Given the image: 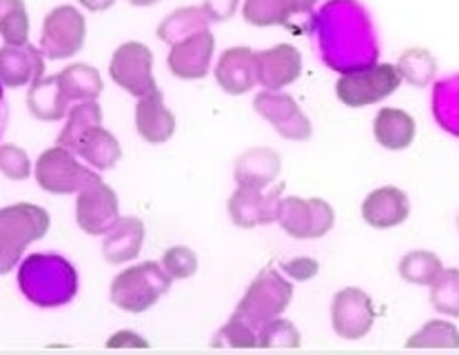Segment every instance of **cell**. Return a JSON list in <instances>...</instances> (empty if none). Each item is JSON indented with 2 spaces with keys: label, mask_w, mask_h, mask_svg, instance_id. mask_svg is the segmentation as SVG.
<instances>
[{
  "label": "cell",
  "mask_w": 459,
  "mask_h": 355,
  "mask_svg": "<svg viewBox=\"0 0 459 355\" xmlns=\"http://www.w3.org/2000/svg\"><path fill=\"white\" fill-rule=\"evenodd\" d=\"M160 263L173 280H186L198 271V255L189 247H171L162 254Z\"/></svg>",
  "instance_id": "38"
},
{
  "label": "cell",
  "mask_w": 459,
  "mask_h": 355,
  "mask_svg": "<svg viewBox=\"0 0 459 355\" xmlns=\"http://www.w3.org/2000/svg\"><path fill=\"white\" fill-rule=\"evenodd\" d=\"M171 275L162 263H140L126 266L111 280L109 298L118 309L126 313H144L171 289Z\"/></svg>",
  "instance_id": "3"
},
{
  "label": "cell",
  "mask_w": 459,
  "mask_h": 355,
  "mask_svg": "<svg viewBox=\"0 0 459 355\" xmlns=\"http://www.w3.org/2000/svg\"><path fill=\"white\" fill-rule=\"evenodd\" d=\"M209 13L204 7H180L173 9L165 21L158 25L156 36L167 45H176L180 40L189 39V36L198 34V31L209 30Z\"/></svg>",
  "instance_id": "27"
},
{
  "label": "cell",
  "mask_w": 459,
  "mask_h": 355,
  "mask_svg": "<svg viewBox=\"0 0 459 355\" xmlns=\"http://www.w3.org/2000/svg\"><path fill=\"white\" fill-rule=\"evenodd\" d=\"M0 34L4 45H27L30 13L22 0H0Z\"/></svg>",
  "instance_id": "33"
},
{
  "label": "cell",
  "mask_w": 459,
  "mask_h": 355,
  "mask_svg": "<svg viewBox=\"0 0 459 355\" xmlns=\"http://www.w3.org/2000/svg\"><path fill=\"white\" fill-rule=\"evenodd\" d=\"M302 74V54L293 45L282 43L266 51H257V82L266 91H280L295 82Z\"/></svg>",
  "instance_id": "16"
},
{
  "label": "cell",
  "mask_w": 459,
  "mask_h": 355,
  "mask_svg": "<svg viewBox=\"0 0 459 355\" xmlns=\"http://www.w3.org/2000/svg\"><path fill=\"white\" fill-rule=\"evenodd\" d=\"M211 347H229V349H253L257 347V331L251 329L245 320L231 316V320L215 333Z\"/></svg>",
  "instance_id": "37"
},
{
  "label": "cell",
  "mask_w": 459,
  "mask_h": 355,
  "mask_svg": "<svg viewBox=\"0 0 459 355\" xmlns=\"http://www.w3.org/2000/svg\"><path fill=\"white\" fill-rule=\"evenodd\" d=\"M102 125V109L96 100H84V102H74L72 109H69L67 125L60 132L58 140L56 143L60 147H67L69 152L76 153L78 147H81L82 135L89 132V129Z\"/></svg>",
  "instance_id": "28"
},
{
  "label": "cell",
  "mask_w": 459,
  "mask_h": 355,
  "mask_svg": "<svg viewBox=\"0 0 459 355\" xmlns=\"http://www.w3.org/2000/svg\"><path fill=\"white\" fill-rule=\"evenodd\" d=\"M299 331L295 329L293 322L275 317L269 325L257 331V347L260 349H298L299 347Z\"/></svg>",
  "instance_id": "36"
},
{
  "label": "cell",
  "mask_w": 459,
  "mask_h": 355,
  "mask_svg": "<svg viewBox=\"0 0 459 355\" xmlns=\"http://www.w3.org/2000/svg\"><path fill=\"white\" fill-rule=\"evenodd\" d=\"M144 245V222L140 218H120L102 242V255L109 264H125L138 258Z\"/></svg>",
  "instance_id": "23"
},
{
  "label": "cell",
  "mask_w": 459,
  "mask_h": 355,
  "mask_svg": "<svg viewBox=\"0 0 459 355\" xmlns=\"http://www.w3.org/2000/svg\"><path fill=\"white\" fill-rule=\"evenodd\" d=\"M282 169V158L271 147H253L240 153L233 165V178L238 186H253V189H264L273 185L275 178Z\"/></svg>",
  "instance_id": "20"
},
{
  "label": "cell",
  "mask_w": 459,
  "mask_h": 355,
  "mask_svg": "<svg viewBox=\"0 0 459 355\" xmlns=\"http://www.w3.org/2000/svg\"><path fill=\"white\" fill-rule=\"evenodd\" d=\"M109 74L116 85L135 98H144L158 89L156 78H153L152 49L135 40H129L114 51Z\"/></svg>",
  "instance_id": "10"
},
{
  "label": "cell",
  "mask_w": 459,
  "mask_h": 355,
  "mask_svg": "<svg viewBox=\"0 0 459 355\" xmlns=\"http://www.w3.org/2000/svg\"><path fill=\"white\" fill-rule=\"evenodd\" d=\"M215 81L231 96H242L257 85V51L251 47H231L215 65Z\"/></svg>",
  "instance_id": "17"
},
{
  "label": "cell",
  "mask_w": 459,
  "mask_h": 355,
  "mask_svg": "<svg viewBox=\"0 0 459 355\" xmlns=\"http://www.w3.org/2000/svg\"><path fill=\"white\" fill-rule=\"evenodd\" d=\"M49 213L39 204L16 203L0 212V271L9 273L31 242L49 231Z\"/></svg>",
  "instance_id": "4"
},
{
  "label": "cell",
  "mask_w": 459,
  "mask_h": 355,
  "mask_svg": "<svg viewBox=\"0 0 459 355\" xmlns=\"http://www.w3.org/2000/svg\"><path fill=\"white\" fill-rule=\"evenodd\" d=\"M76 153L87 162V165H91L93 169L100 171L114 169L120 162V158H123L120 143L116 140L114 134L102 129V125L89 129V132L82 135L81 147H78Z\"/></svg>",
  "instance_id": "26"
},
{
  "label": "cell",
  "mask_w": 459,
  "mask_h": 355,
  "mask_svg": "<svg viewBox=\"0 0 459 355\" xmlns=\"http://www.w3.org/2000/svg\"><path fill=\"white\" fill-rule=\"evenodd\" d=\"M459 331L448 320H429L406 340V349H457Z\"/></svg>",
  "instance_id": "34"
},
{
  "label": "cell",
  "mask_w": 459,
  "mask_h": 355,
  "mask_svg": "<svg viewBox=\"0 0 459 355\" xmlns=\"http://www.w3.org/2000/svg\"><path fill=\"white\" fill-rule=\"evenodd\" d=\"M120 221L118 195L105 182L87 186L78 194L76 222L89 236H107Z\"/></svg>",
  "instance_id": "14"
},
{
  "label": "cell",
  "mask_w": 459,
  "mask_h": 355,
  "mask_svg": "<svg viewBox=\"0 0 459 355\" xmlns=\"http://www.w3.org/2000/svg\"><path fill=\"white\" fill-rule=\"evenodd\" d=\"M87 22L74 4H58L45 16L40 31V49L45 58H72L84 47Z\"/></svg>",
  "instance_id": "8"
},
{
  "label": "cell",
  "mask_w": 459,
  "mask_h": 355,
  "mask_svg": "<svg viewBox=\"0 0 459 355\" xmlns=\"http://www.w3.org/2000/svg\"><path fill=\"white\" fill-rule=\"evenodd\" d=\"M34 174L40 189L54 195L81 194L87 186L102 182L96 171L81 165L74 158V152H69L67 147H60V144L40 153V158L36 160Z\"/></svg>",
  "instance_id": "6"
},
{
  "label": "cell",
  "mask_w": 459,
  "mask_h": 355,
  "mask_svg": "<svg viewBox=\"0 0 459 355\" xmlns=\"http://www.w3.org/2000/svg\"><path fill=\"white\" fill-rule=\"evenodd\" d=\"M45 76V54L34 45H3L0 49V78L3 85L18 89Z\"/></svg>",
  "instance_id": "18"
},
{
  "label": "cell",
  "mask_w": 459,
  "mask_h": 355,
  "mask_svg": "<svg viewBox=\"0 0 459 355\" xmlns=\"http://www.w3.org/2000/svg\"><path fill=\"white\" fill-rule=\"evenodd\" d=\"M430 105L439 127L459 138V74L435 82Z\"/></svg>",
  "instance_id": "29"
},
{
  "label": "cell",
  "mask_w": 459,
  "mask_h": 355,
  "mask_svg": "<svg viewBox=\"0 0 459 355\" xmlns=\"http://www.w3.org/2000/svg\"><path fill=\"white\" fill-rule=\"evenodd\" d=\"M293 298V284L284 280L273 266H266L257 273L247 289L245 298L236 307L233 316L245 320L251 329L260 331L271 320L282 316L287 311L289 302Z\"/></svg>",
  "instance_id": "5"
},
{
  "label": "cell",
  "mask_w": 459,
  "mask_h": 355,
  "mask_svg": "<svg viewBox=\"0 0 459 355\" xmlns=\"http://www.w3.org/2000/svg\"><path fill=\"white\" fill-rule=\"evenodd\" d=\"M129 4H134V7H152V4L160 3V0H126Z\"/></svg>",
  "instance_id": "44"
},
{
  "label": "cell",
  "mask_w": 459,
  "mask_h": 355,
  "mask_svg": "<svg viewBox=\"0 0 459 355\" xmlns=\"http://www.w3.org/2000/svg\"><path fill=\"white\" fill-rule=\"evenodd\" d=\"M215 51V36L209 30L198 31L180 43L171 45L167 56L169 72L182 81H200L209 74Z\"/></svg>",
  "instance_id": "15"
},
{
  "label": "cell",
  "mask_w": 459,
  "mask_h": 355,
  "mask_svg": "<svg viewBox=\"0 0 459 355\" xmlns=\"http://www.w3.org/2000/svg\"><path fill=\"white\" fill-rule=\"evenodd\" d=\"M203 7L209 13L211 22H224L236 16L240 0H204Z\"/></svg>",
  "instance_id": "41"
},
{
  "label": "cell",
  "mask_w": 459,
  "mask_h": 355,
  "mask_svg": "<svg viewBox=\"0 0 459 355\" xmlns=\"http://www.w3.org/2000/svg\"><path fill=\"white\" fill-rule=\"evenodd\" d=\"M322 63L340 74L377 65L379 45L371 13L358 0H329L313 16Z\"/></svg>",
  "instance_id": "1"
},
{
  "label": "cell",
  "mask_w": 459,
  "mask_h": 355,
  "mask_svg": "<svg viewBox=\"0 0 459 355\" xmlns=\"http://www.w3.org/2000/svg\"><path fill=\"white\" fill-rule=\"evenodd\" d=\"M282 271L291 275L293 280H298V282H307V280H311L313 275H317L320 264H317L313 258H293L282 264Z\"/></svg>",
  "instance_id": "40"
},
{
  "label": "cell",
  "mask_w": 459,
  "mask_h": 355,
  "mask_svg": "<svg viewBox=\"0 0 459 355\" xmlns=\"http://www.w3.org/2000/svg\"><path fill=\"white\" fill-rule=\"evenodd\" d=\"M107 347H109V349H114V347H143V349H147L149 344L144 342L140 335L131 333V331H120V333H116L114 338L107 342Z\"/></svg>",
  "instance_id": "42"
},
{
  "label": "cell",
  "mask_w": 459,
  "mask_h": 355,
  "mask_svg": "<svg viewBox=\"0 0 459 355\" xmlns=\"http://www.w3.org/2000/svg\"><path fill=\"white\" fill-rule=\"evenodd\" d=\"M400 278L409 284L430 287L444 271L442 258L433 251H411L397 264Z\"/></svg>",
  "instance_id": "31"
},
{
  "label": "cell",
  "mask_w": 459,
  "mask_h": 355,
  "mask_svg": "<svg viewBox=\"0 0 459 355\" xmlns=\"http://www.w3.org/2000/svg\"><path fill=\"white\" fill-rule=\"evenodd\" d=\"M457 229H459V216H457Z\"/></svg>",
  "instance_id": "45"
},
{
  "label": "cell",
  "mask_w": 459,
  "mask_h": 355,
  "mask_svg": "<svg viewBox=\"0 0 459 355\" xmlns=\"http://www.w3.org/2000/svg\"><path fill=\"white\" fill-rule=\"evenodd\" d=\"M69 107H72V100L65 91L60 74L42 76L27 89V109L34 118L45 120V123H56V120H63L67 116Z\"/></svg>",
  "instance_id": "22"
},
{
  "label": "cell",
  "mask_w": 459,
  "mask_h": 355,
  "mask_svg": "<svg viewBox=\"0 0 459 355\" xmlns=\"http://www.w3.org/2000/svg\"><path fill=\"white\" fill-rule=\"evenodd\" d=\"M333 331L344 340H359L368 335L376 322V307L371 296L358 287H346L335 293L331 305Z\"/></svg>",
  "instance_id": "13"
},
{
  "label": "cell",
  "mask_w": 459,
  "mask_h": 355,
  "mask_svg": "<svg viewBox=\"0 0 459 355\" xmlns=\"http://www.w3.org/2000/svg\"><path fill=\"white\" fill-rule=\"evenodd\" d=\"M317 0H245L242 16L253 27L289 25L295 13H308Z\"/></svg>",
  "instance_id": "24"
},
{
  "label": "cell",
  "mask_w": 459,
  "mask_h": 355,
  "mask_svg": "<svg viewBox=\"0 0 459 355\" xmlns=\"http://www.w3.org/2000/svg\"><path fill=\"white\" fill-rule=\"evenodd\" d=\"M373 134L384 149L402 152L409 149L415 140V120L409 111L395 109V107H384L377 111Z\"/></svg>",
  "instance_id": "25"
},
{
  "label": "cell",
  "mask_w": 459,
  "mask_h": 355,
  "mask_svg": "<svg viewBox=\"0 0 459 355\" xmlns=\"http://www.w3.org/2000/svg\"><path fill=\"white\" fill-rule=\"evenodd\" d=\"M78 3L82 4L84 9H89V12H107V9H111L116 4V0H78Z\"/></svg>",
  "instance_id": "43"
},
{
  "label": "cell",
  "mask_w": 459,
  "mask_h": 355,
  "mask_svg": "<svg viewBox=\"0 0 459 355\" xmlns=\"http://www.w3.org/2000/svg\"><path fill=\"white\" fill-rule=\"evenodd\" d=\"M135 132L149 144H162L176 132V116L165 107L160 89L140 98L135 107Z\"/></svg>",
  "instance_id": "21"
},
{
  "label": "cell",
  "mask_w": 459,
  "mask_h": 355,
  "mask_svg": "<svg viewBox=\"0 0 459 355\" xmlns=\"http://www.w3.org/2000/svg\"><path fill=\"white\" fill-rule=\"evenodd\" d=\"M284 182L271 186L269 191L253 189V186H238L229 198V216L236 227L253 229L260 224H273L280 218Z\"/></svg>",
  "instance_id": "11"
},
{
  "label": "cell",
  "mask_w": 459,
  "mask_h": 355,
  "mask_svg": "<svg viewBox=\"0 0 459 355\" xmlns=\"http://www.w3.org/2000/svg\"><path fill=\"white\" fill-rule=\"evenodd\" d=\"M18 287L31 305L54 309L78 293V271L58 254H31L18 266Z\"/></svg>",
  "instance_id": "2"
},
{
  "label": "cell",
  "mask_w": 459,
  "mask_h": 355,
  "mask_svg": "<svg viewBox=\"0 0 459 355\" xmlns=\"http://www.w3.org/2000/svg\"><path fill=\"white\" fill-rule=\"evenodd\" d=\"M411 216V200L397 186H379L362 203V221L373 229H393Z\"/></svg>",
  "instance_id": "19"
},
{
  "label": "cell",
  "mask_w": 459,
  "mask_h": 355,
  "mask_svg": "<svg viewBox=\"0 0 459 355\" xmlns=\"http://www.w3.org/2000/svg\"><path fill=\"white\" fill-rule=\"evenodd\" d=\"M253 109L257 116L271 123L282 138L287 140H308L313 134L311 120L304 116L298 102L289 93L282 91H260L253 98Z\"/></svg>",
  "instance_id": "12"
},
{
  "label": "cell",
  "mask_w": 459,
  "mask_h": 355,
  "mask_svg": "<svg viewBox=\"0 0 459 355\" xmlns=\"http://www.w3.org/2000/svg\"><path fill=\"white\" fill-rule=\"evenodd\" d=\"M402 85V76L397 65H373V67L359 69V72L342 74L335 85V93L340 102L351 109H362L384 100Z\"/></svg>",
  "instance_id": "7"
},
{
  "label": "cell",
  "mask_w": 459,
  "mask_h": 355,
  "mask_svg": "<svg viewBox=\"0 0 459 355\" xmlns=\"http://www.w3.org/2000/svg\"><path fill=\"white\" fill-rule=\"evenodd\" d=\"M430 307L446 317H459V271L444 269L430 284Z\"/></svg>",
  "instance_id": "35"
},
{
  "label": "cell",
  "mask_w": 459,
  "mask_h": 355,
  "mask_svg": "<svg viewBox=\"0 0 459 355\" xmlns=\"http://www.w3.org/2000/svg\"><path fill=\"white\" fill-rule=\"evenodd\" d=\"M397 69H400L402 81H406L413 87H429L437 76V60L424 47H413L406 49L397 60Z\"/></svg>",
  "instance_id": "32"
},
{
  "label": "cell",
  "mask_w": 459,
  "mask_h": 355,
  "mask_svg": "<svg viewBox=\"0 0 459 355\" xmlns=\"http://www.w3.org/2000/svg\"><path fill=\"white\" fill-rule=\"evenodd\" d=\"M280 227L298 240H316L325 238L333 229L335 212L322 198H298L287 195L280 204Z\"/></svg>",
  "instance_id": "9"
},
{
  "label": "cell",
  "mask_w": 459,
  "mask_h": 355,
  "mask_svg": "<svg viewBox=\"0 0 459 355\" xmlns=\"http://www.w3.org/2000/svg\"><path fill=\"white\" fill-rule=\"evenodd\" d=\"M60 81H63L65 91H67L69 100L72 102H84V100H98L102 93V76L96 67L84 63H74L67 69L60 72Z\"/></svg>",
  "instance_id": "30"
},
{
  "label": "cell",
  "mask_w": 459,
  "mask_h": 355,
  "mask_svg": "<svg viewBox=\"0 0 459 355\" xmlns=\"http://www.w3.org/2000/svg\"><path fill=\"white\" fill-rule=\"evenodd\" d=\"M0 169L9 180H27L31 176V162L25 149L16 144H3L0 149Z\"/></svg>",
  "instance_id": "39"
}]
</instances>
